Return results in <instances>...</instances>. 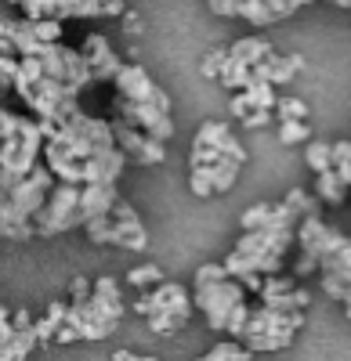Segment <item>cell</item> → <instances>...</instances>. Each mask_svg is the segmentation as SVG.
<instances>
[{"label": "cell", "instance_id": "1", "mask_svg": "<svg viewBox=\"0 0 351 361\" xmlns=\"http://www.w3.org/2000/svg\"><path fill=\"white\" fill-rule=\"evenodd\" d=\"M51 188H54V173L44 163H37L18 185H11L8 195L0 199V235L15 238V243L33 238V217H37V209L44 206Z\"/></svg>", "mask_w": 351, "mask_h": 361}, {"label": "cell", "instance_id": "2", "mask_svg": "<svg viewBox=\"0 0 351 361\" xmlns=\"http://www.w3.org/2000/svg\"><path fill=\"white\" fill-rule=\"evenodd\" d=\"M304 325V311H272V307H250V318L239 333V343L254 354L261 350H282L294 343V333Z\"/></svg>", "mask_w": 351, "mask_h": 361}, {"label": "cell", "instance_id": "3", "mask_svg": "<svg viewBox=\"0 0 351 361\" xmlns=\"http://www.w3.org/2000/svg\"><path fill=\"white\" fill-rule=\"evenodd\" d=\"M134 311L149 318L153 333L170 336V333H178V329L192 318L196 307H192V296L178 282H160V286H153V293H141L134 300Z\"/></svg>", "mask_w": 351, "mask_h": 361}, {"label": "cell", "instance_id": "4", "mask_svg": "<svg viewBox=\"0 0 351 361\" xmlns=\"http://www.w3.org/2000/svg\"><path fill=\"white\" fill-rule=\"evenodd\" d=\"M47 141V137H44ZM51 141H58L66 148V152L73 159H87V156H95L102 152V148H112V127H109V119H98V116H83L80 109L66 119V123H58Z\"/></svg>", "mask_w": 351, "mask_h": 361}, {"label": "cell", "instance_id": "5", "mask_svg": "<svg viewBox=\"0 0 351 361\" xmlns=\"http://www.w3.org/2000/svg\"><path fill=\"white\" fill-rule=\"evenodd\" d=\"M80 224H83V217H80V185L54 180V188L47 192L44 206L37 209V217H33V235L51 238V235L73 231Z\"/></svg>", "mask_w": 351, "mask_h": 361}, {"label": "cell", "instance_id": "6", "mask_svg": "<svg viewBox=\"0 0 351 361\" xmlns=\"http://www.w3.org/2000/svg\"><path fill=\"white\" fill-rule=\"evenodd\" d=\"M243 300H246V289L228 275V279H218V282H207V286H196L192 307L203 311V318H207V325L214 333H225V322H228L232 307L243 304Z\"/></svg>", "mask_w": 351, "mask_h": 361}, {"label": "cell", "instance_id": "7", "mask_svg": "<svg viewBox=\"0 0 351 361\" xmlns=\"http://www.w3.org/2000/svg\"><path fill=\"white\" fill-rule=\"evenodd\" d=\"M37 62H40V73L44 76H51L58 83H69L76 90L95 83L91 80V69H87V62H83V54L76 47H66L62 40H58V44H44L40 54H37Z\"/></svg>", "mask_w": 351, "mask_h": 361}, {"label": "cell", "instance_id": "8", "mask_svg": "<svg viewBox=\"0 0 351 361\" xmlns=\"http://www.w3.org/2000/svg\"><path fill=\"white\" fill-rule=\"evenodd\" d=\"M116 116L124 119V123H131V127H138V130H145L149 137H156V141H170V134H174V119H170V109H160L156 102H131V98H124V94H116Z\"/></svg>", "mask_w": 351, "mask_h": 361}, {"label": "cell", "instance_id": "9", "mask_svg": "<svg viewBox=\"0 0 351 361\" xmlns=\"http://www.w3.org/2000/svg\"><path fill=\"white\" fill-rule=\"evenodd\" d=\"M109 127H112V141H116V148H120V152H124L127 159L145 163V166H156V163H163V159H167L163 141H156V137H149L145 130H138V127L124 123L120 116L109 119Z\"/></svg>", "mask_w": 351, "mask_h": 361}, {"label": "cell", "instance_id": "10", "mask_svg": "<svg viewBox=\"0 0 351 361\" xmlns=\"http://www.w3.org/2000/svg\"><path fill=\"white\" fill-rule=\"evenodd\" d=\"M112 83H116V90H120L124 98H131V102H156L160 109H170V94H167L163 87H156L153 76L145 73L138 62H124L120 73L112 76Z\"/></svg>", "mask_w": 351, "mask_h": 361}, {"label": "cell", "instance_id": "11", "mask_svg": "<svg viewBox=\"0 0 351 361\" xmlns=\"http://www.w3.org/2000/svg\"><path fill=\"white\" fill-rule=\"evenodd\" d=\"M109 221H112V246H124V250H149V231H145V224L138 221L134 206L127 199H116L112 209H109Z\"/></svg>", "mask_w": 351, "mask_h": 361}, {"label": "cell", "instance_id": "12", "mask_svg": "<svg viewBox=\"0 0 351 361\" xmlns=\"http://www.w3.org/2000/svg\"><path fill=\"white\" fill-rule=\"evenodd\" d=\"M66 325L76 329L80 340H105V336L116 333V325H120V322L105 318L91 304V296H87V300H69V304H66Z\"/></svg>", "mask_w": 351, "mask_h": 361}, {"label": "cell", "instance_id": "13", "mask_svg": "<svg viewBox=\"0 0 351 361\" xmlns=\"http://www.w3.org/2000/svg\"><path fill=\"white\" fill-rule=\"evenodd\" d=\"M80 54H83V62H87V69H91V80L95 83H112V76L120 73V66H124V58L116 54L112 47H109V40L102 37V33H91V37H83V47H80Z\"/></svg>", "mask_w": 351, "mask_h": 361}, {"label": "cell", "instance_id": "14", "mask_svg": "<svg viewBox=\"0 0 351 361\" xmlns=\"http://www.w3.org/2000/svg\"><path fill=\"white\" fill-rule=\"evenodd\" d=\"M124 166H127V156L120 152V148H102V152H95V156H87L83 159V185L87 180H98V185H116L120 180V173H124Z\"/></svg>", "mask_w": 351, "mask_h": 361}, {"label": "cell", "instance_id": "15", "mask_svg": "<svg viewBox=\"0 0 351 361\" xmlns=\"http://www.w3.org/2000/svg\"><path fill=\"white\" fill-rule=\"evenodd\" d=\"M192 145L214 148V152H221V156H228V159H239V163H246V148L236 141L232 127H228V123H218V119H207V123L199 127V134H196V141H192Z\"/></svg>", "mask_w": 351, "mask_h": 361}, {"label": "cell", "instance_id": "16", "mask_svg": "<svg viewBox=\"0 0 351 361\" xmlns=\"http://www.w3.org/2000/svg\"><path fill=\"white\" fill-rule=\"evenodd\" d=\"M297 69H304V58L301 54H268V58H261L257 66H250V73H254V80H268L272 87H279V83H290L297 76Z\"/></svg>", "mask_w": 351, "mask_h": 361}, {"label": "cell", "instance_id": "17", "mask_svg": "<svg viewBox=\"0 0 351 361\" xmlns=\"http://www.w3.org/2000/svg\"><path fill=\"white\" fill-rule=\"evenodd\" d=\"M120 199V192H116V185H98V180H87V185H80V217L83 224L95 221V217H109L112 202ZM80 224V228H83Z\"/></svg>", "mask_w": 351, "mask_h": 361}, {"label": "cell", "instance_id": "18", "mask_svg": "<svg viewBox=\"0 0 351 361\" xmlns=\"http://www.w3.org/2000/svg\"><path fill=\"white\" fill-rule=\"evenodd\" d=\"M91 304L105 314V318H112V322H120L124 318V296H120V286H116V279H95L91 282Z\"/></svg>", "mask_w": 351, "mask_h": 361}, {"label": "cell", "instance_id": "19", "mask_svg": "<svg viewBox=\"0 0 351 361\" xmlns=\"http://www.w3.org/2000/svg\"><path fill=\"white\" fill-rule=\"evenodd\" d=\"M268 54H272V44L265 37H243L228 47V58H236L243 66H257L261 58H268Z\"/></svg>", "mask_w": 351, "mask_h": 361}, {"label": "cell", "instance_id": "20", "mask_svg": "<svg viewBox=\"0 0 351 361\" xmlns=\"http://www.w3.org/2000/svg\"><path fill=\"white\" fill-rule=\"evenodd\" d=\"M315 199L319 202H330V206H340L347 199V185L337 177V170H323V173H315Z\"/></svg>", "mask_w": 351, "mask_h": 361}, {"label": "cell", "instance_id": "21", "mask_svg": "<svg viewBox=\"0 0 351 361\" xmlns=\"http://www.w3.org/2000/svg\"><path fill=\"white\" fill-rule=\"evenodd\" d=\"M239 170H243V163L239 159H228V156H221L218 163H210L207 173H210L214 192H232V185L239 180Z\"/></svg>", "mask_w": 351, "mask_h": 361}, {"label": "cell", "instance_id": "22", "mask_svg": "<svg viewBox=\"0 0 351 361\" xmlns=\"http://www.w3.org/2000/svg\"><path fill=\"white\" fill-rule=\"evenodd\" d=\"M261 304H265V307H272V311H304V307L311 304V293H308V289H301V286H294L290 293L261 296Z\"/></svg>", "mask_w": 351, "mask_h": 361}, {"label": "cell", "instance_id": "23", "mask_svg": "<svg viewBox=\"0 0 351 361\" xmlns=\"http://www.w3.org/2000/svg\"><path fill=\"white\" fill-rule=\"evenodd\" d=\"M236 18H246V22L257 25V29H265V25L279 22L275 11L268 8V0H236Z\"/></svg>", "mask_w": 351, "mask_h": 361}, {"label": "cell", "instance_id": "24", "mask_svg": "<svg viewBox=\"0 0 351 361\" xmlns=\"http://www.w3.org/2000/svg\"><path fill=\"white\" fill-rule=\"evenodd\" d=\"M66 322V304L62 300H51L47 304V314L33 325V333H37V343H51L54 340V333H58V325Z\"/></svg>", "mask_w": 351, "mask_h": 361}, {"label": "cell", "instance_id": "25", "mask_svg": "<svg viewBox=\"0 0 351 361\" xmlns=\"http://www.w3.org/2000/svg\"><path fill=\"white\" fill-rule=\"evenodd\" d=\"M221 87L225 90H246L250 87V80H254V73H250V66H243V62H236V58H225V69H221Z\"/></svg>", "mask_w": 351, "mask_h": 361}, {"label": "cell", "instance_id": "26", "mask_svg": "<svg viewBox=\"0 0 351 361\" xmlns=\"http://www.w3.org/2000/svg\"><path fill=\"white\" fill-rule=\"evenodd\" d=\"M250 357H254V350H246L239 340H228V343H218L210 354H203L196 361H250Z\"/></svg>", "mask_w": 351, "mask_h": 361}, {"label": "cell", "instance_id": "27", "mask_svg": "<svg viewBox=\"0 0 351 361\" xmlns=\"http://www.w3.org/2000/svg\"><path fill=\"white\" fill-rule=\"evenodd\" d=\"M246 98H250V109H275V87L268 80H250Z\"/></svg>", "mask_w": 351, "mask_h": 361}, {"label": "cell", "instance_id": "28", "mask_svg": "<svg viewBox=\"0 0 351 361\" xmlns=\"http://www.w3.org/2000/svg\"><path fill=\"white\" fill-rule=\"evenodd\" d=\"M304 159H308V166H311L315 173L330 170V166H333V145H326V141H308Z\"/></svg>", "mask_w": 351, "mask_h": 361}, {"label": "cell", "instance_id": "29", "mask_svg": "<svg viewBox=\"0 0 351 361\" xmlns=\"http://www.w3.org/2000/svg\"><path fill=\"white\" fill-rule=\"evenodd\" d=\"M282 202H286L290 209H294L297 217H315V214H319V199H315V195H308L304 188H290V195H286Z\"/></svg>", "mask_w": 351, "mask_h": 361}, {"label": "cell", "instance_id": "30", "mask_svg": "<svg viewBox=\"0 0 351 361\" xmlns=\"http://www.w3.org/2000/svg\"><path fill=\"white\" fill-rule=\"evenodd\" d=\"M127 282L138 286V289H149V286H160L163 282V271L156 264H138V267L127 271Z\"/></svg>", "mask_w": 351, "mask_h": 361}, {"label": "cell", "instance_id": "31", "mask_svg": "<svg viewBox=\"0 0 351 361\" xmlns=\"http://www.w3.org/2000/svg\"><path fill=\"white\" fill-rule=\"evenodd\" d=\"M308 137H311V130L304 119H279V141L282 145H301Z\"/></svg>", "mask_w": 351, "mask_h": 361}, {"label": "cell", "instance_id": "32", "mask_svg": "<svg viewBox=\"0 0 351 361\" xmlns=\"http://www.w3.org/2000/svg\"><path fill=\"white\" fill-rule=\"evenodd\" d=\"M333 170L344 185L351 188V141H337L333 145Z\"/></svg>", "mask_w": 351, "mask_h": 361}, {"label": "cell", "instance_id": "33", "mask_svg": "<svg viewBox=\"0 0 351 361\" xmlns=\"http://www.w3.org/2000/svg\"><path fill=\"white\" fill-rule=\"evenodd\" d=\"M87 238H91L95 246H112V221L109 217H95V221H87L83 224Z\"/></svg>", "mask_w": 351, "mask_h": 361}, {"label": "cell", "instance_id": "34", "mask_svg": "<svg viewBox=\"0 0 351 361\" xmlns=\"http://www.w3.org/2000/svg\"><path fill=\"white\" fill-rule=\"evenodd\" d=\"M297 282L290 279V275H282V271H275V275H265L261 279V289H257V296H275V293H290Z\"/></svg>", "mask_w": 351, "mask_h": 361}, {"label": "cell", "instance_id": "35", "mask_svg": "<svg viewBox=\"0 0 351 361\" xmlns=\"http://www.w3.org/2000/svg\"><path fill=\"white\" fill-rule=\"evenodd\" d=\"M279 119H308V105L301 98H275V109H272Z\"/></svg>", "mask_w": 351, "mask_h": 361}, {"label": "cell", "instance_id": "36", "mask_svg": "<svg viewBox=\"0 0 351 361\" xmlns=\"http://www.w3.org/2000/svg\"><path fill=\"white\" fill-rule=\"evenodd\" d=\"M225 58H228V47H214L207 58H203L199 73L207 76V80H218V76H221V69H225Z\"/></svg>", "mask_w": 351, "mask_h": 361}, {"label": "cell", "instance_id": "37", "mask_svg": "<svg viewBox=\"0 0 351 361\" xmlns=\"http://www.w3.org/2000/svg\"><path fill=\"white\" fill-rule=\"evenodd\" d=\"M268 217H272V206H268V202H257V206H250L246 214H243V231L265 228V224H268Z\"/></svg>", "mask_w": 351, "mask_h": 361}, {"label": "cell", "instance_id": "38", "mask_svg": "<svg viewBox=\"0 0 351 361\" xmlns=\"http://www.w3.org/2000/svg\"><path fill=\"white\" fill-rule=\"evenodd\" d=\"M246 318H250V304L243 300V304L232 307V314H228V322H225V333H232V340H239V333H243Z\"/></svg>", "mask_w": 351, "mask_h": 361}, {"label": "cell", "instance_id": "39", "mask_svg": "<svg viewBox=\"0 0 351 361\" xmlns=\"http://www.w3.org/2000/svg\"><path fill=\"white\" fill-rule=\"evenodd\" d=\"M272 119H275V112H272V109H250V112L239 119V123H243L246 130H261V127H268Z\"/></svg>", "mask_w": 351, "mask_h": 361}, {"label": "cell", "instance_id": "40", "mask_svg": "<svg viewBox=\"0 0 351 361\" xmlns=\"http://www.w3.org/2000/svg\"><path fill=\"white\" fill-rule=\"evenodd\" d=\"M218 279H228L225 264H199L196 267V286H207V282H218Z\"/></svg>", "mask_w": 351, "mask_h": 361}, {"label": "cell", "instance_id": "41", "mask_svg": "<svg viewBox=\"0 0 351 361\" xmlns=\"http://www.w3.org/2000/svg\"><path fill=\"white\" fill-rule=\"evenodd\" d=\"M232 116H236V119H243L246 112H250V98H246V90H232Z\"/></svg>", "mask_w": 351, "mask_h": 361}, {"label": "cell", "instance_id": "42", "mask_svg": "<svg viewBox=\"0 0 351 361\" xmlns=\"http://www.w3.org/2000/svg\"><path fill=\"white\" fill-rule=\"evenodd\" d=\"M207 8L221 18H236V0H207Z\"/></svg>", "mask_w": 351, "mask_h": 361}, {"label": "cell", "instance_id": "43", "mask_svg": "<svg viewBox=\"0 0 351 361\" xmlns=\"http://www.w3.org/2000/svg\"><path fill=\"white\" fill-rule=\"evenodd\" d=\"M69 296H73V300H87V296H91V279H87V275L73 279V286H69Z\"/></svg>", "mask_w": 351, "mask_h": 361}, {"label": "cell", "instance_id": "44", "mask_svg": "<svg viewBox=\"0 0 351 361\" xmlns=\"http://www.w3.org/2000/svg\"><path fill=\"white\" fill-rule=\"evenodd\" d=\"M124 25H127V33H134V37L141 33V18L134 11H124Z\"/></svg>", "mask_w": 351, "mask_h": 361}, {"label": "cell", "instance_id": "45", "mask_svg": "<svg viewBox=\"0 0 351 361\" xmlns=\"http://www.w3.org/2000/svg\"><path fill=\"white\" fill-rule=\"evenodd\" d=\"M112 361H138V354H131V350H116Z\"/></svg>", "mask_w": 351, "mask_h": 361}, {"label": "cell", "instance_id": "46", "mask_svg": "<svg viewBox=\"0 0 351 361\" xmlns=\"http://www.w3.org/2000/svg\"><path fill=\"white\" fill-rule=\"evenodd\" d=\"M333 4H337V8H351V0H333Z\"/></svg>", "mask_w": 351, "mask_h": 361}]
</instances>
